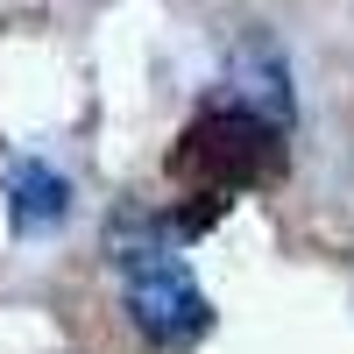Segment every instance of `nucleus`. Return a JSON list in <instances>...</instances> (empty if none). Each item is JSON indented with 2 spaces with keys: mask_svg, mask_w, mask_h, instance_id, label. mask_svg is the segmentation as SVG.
<instances>
[{
  "mask_svg": "<svg viewBox=\"0 0 354 354\" xmlns=\"http://www.w3.org/2000/svg\"><path fill=\"white\" fill-rule=\"evenodd\" d=\"M283 170H290L283 128H270L248 106H205L170 149V177H185L192 192H248L277 185Z\"/></svg>",
  "mask_w": 354,
  "mask_h": 354,
  "instance_id": "obj_1",
  "label": "nucleus"
},
{
  "mask_svg": "<svg viewBox=\"0 0 354 354\" xmlns=\"http://www.w3.org/2000/svg\"><path fill=\"white\" fill-rule=\"evenodd\" d=\"M121 270H128V319H135V333L149 347L185 354V347H198L205 333H213V305H205V290L192 283V270L170 248L135 255V262H121Z\"/></svg>",
  "mask_w": 354,
  "mask_h": 354,
  "instance_id": "obj_2",
  "label": "nucleus"
},
{
  "mask_svg": "<svg viewBox=\"0 0 354 354\" xmlns=\"http://www.w3.org/2000/svg\"><path fill=\"white\" fill-rule=\"evenodd\" d=\"M227 85H234V106L262 113L270 128H290L298 121V100H290V71H283V50L248 28L241 43H234V64H227Z\"/></svg>",
  "mask_w": 354,
  "mask_h": 354,
  "instance_id": "obj_3",
  "label": "nucleus"
},
{
  "mask_svg": "<svg viewBox=\"0 0 354 354\" xmlns=\"http://www.w3.org/2000/svg\"><path fill=\"white\" fill-rule=\"evenodd\" d=\"M64 213H71V185L50 163L15 156L8 163V220H15V234H50Z\"/></svg>",
  "mask_w": 354,
  "mask_h": 354,
  "instance_id": "obj_4",
  "label": "nucleus"
},
{
  "mask_svg": "<svg viewBox=\"0 0 354 354\" xmlns=\"http://www.w3.org/2000/svg\"><path fill=\"white\" fill-rule=\"evenodd\" d=\"M227 205H234V192H192V198L170 213V234H177V241H198V234H213V227L227 220Z\"/></svg>",
  "mask_w": 354,
  "mask_h": 354,
  "instance_id": "obj_5",
  "label": "nucleus"
}]
</instances>
